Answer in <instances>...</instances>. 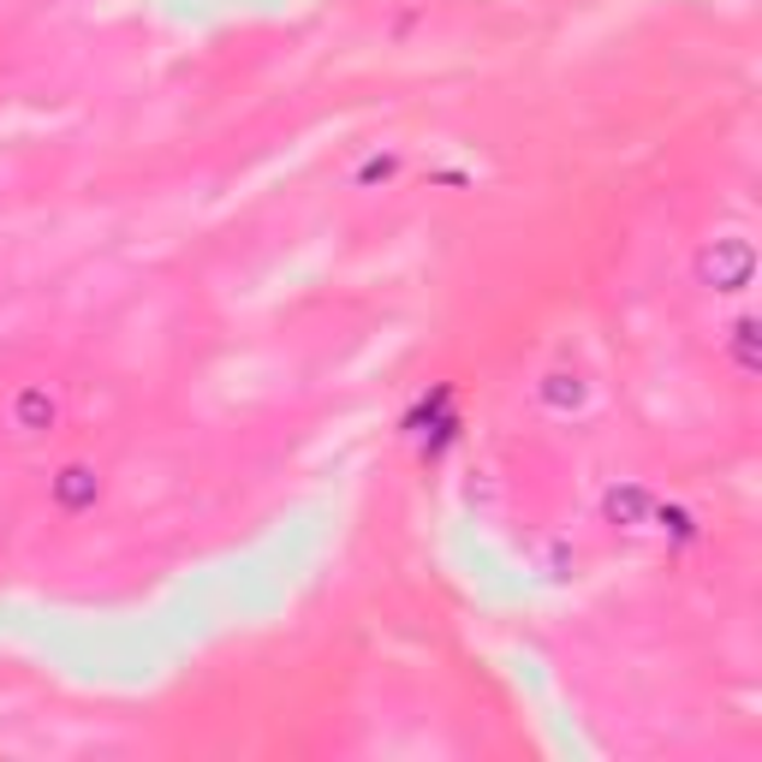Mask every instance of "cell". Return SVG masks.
<instances>
[{"label":"cell","mask_w":762,"mask_h":762,"mask_svg":"<svg viewBox=\"0 0 762 762\" xmlns=\"http://www.w3.org/2000/svg\"><path fill=\"white\" fill-rule=\"evenodd\" d=\"M757 275V244L751 239H715L697 251V280L715 292H744Z\"/></svg>","instance_id":"obj_1"},{"label":"cell","mask_w":762,"mask_h":762,"mask_svg":"<svg viewBox=\"0 0 762 762\" xmlns=\"http://www.w3.org/2000/svg\"><path fill=\"white\" fill-rule=\"evenodd\" d=\"M649 512H656V495H649L644 483H620V488H608V519H614L620 530L649 524Z\"/></svg>","instance_id":"obj_2"},{"label":"cell","mask_w":762,"mask_h":762,"mask_svg":"<svg viewBox=\"0 0 762 762\" xmlns=\"http://www.w3.org/2000/svg\"><path fill=\"white\" fill-rule=\"evenodd\" d=\"M95 495H102V476H95L90 465H66L60 476H54V500H60L66 512L95 507Z\"/></svg>","instance_id":"obj_3"},{"label":"cell","mask_w":762,"mask_h":762,"mask_svg":"<svg viewBox=\"0 0 762 762\" xmlns=\"http://www.w3.org/2000/svg\"><path fill=\"white\" fill-rule=\"evenodd\" d=\"M54 417H60V405L48 400V388H24L19 400H12V424H19L24 435H43V429H54Z\"/></svg>","instance_id":"obj_4"},{"label":"cell","mask_w":762,"mask_h":762,"mask_svg":"<svg viewBox=\"0 0 762 762\" xmlns=\"http://www.w3.org/2000/svg\"><path fill=\"white\" fill-rule=\"evenodd\" d=\"M542 405H554V412H572V405H584V381L554 370L549 381H542Z\"/></svg>","instance_id":"obj_5"},{"label":"cell","mask_w":762,"mask_h":762,"mask_svg":"<svg viewBox=\"0 0 762 762\" xmlns=\"http://www.w3.org/2000/svg\"><path fill=\"white\" fill-rule=\"evenodd\" d=\"M732 358H739V370L744 376H757V322H739V328H732Z\"/></svg>","instance_id":"obj_6"},{"label":"cell","mask_w":762,"mask_h":762,"mask_svg":"<svg viewBox=\"0 0 762 762\" xmlns=\"http://www.w3.org/2000/svg\"><path fill=\"white\" fill-rule=\"evenodd\" d=\"M649 524L673 530L679 542H691V536H697V524H691V512H679V507H656V512H649Z\"/></svg>","instance_id":"obj_7"},{"label":"cell","mask_w":762,"mask_h":762,"mask_svg":"<svg viewBox=\"0 0 762 762\" xmlns=\"http://www.w3.org/2000/svg\"><path fill=\"white\" fill-rule=\"evenodd\" d=\"M393 168H400L393 155H376V161H363V173H358V180H363V185H376V180H393Z\"/></svg>","instance_id":"obj_8"}]
</instances>
